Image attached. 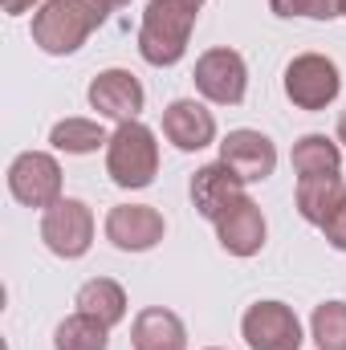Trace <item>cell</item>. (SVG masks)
Returning a JSON list of instances; mask_svg holds the SVG:
<instances>
[{
  "instance_id": "6da1fadb",
  "label": "cell",
  "mask_w": 346,
  "mask_h": 350,
  "mask_svg": "<svg viewBox=\"0 0 346 350\" xmlns=\"http://www.w3.org/2000/svg\"><path fill=\"white\" fill-rule=\"evenodd\" d=\"M204 4L208 0H147L143 25H139V53L147 66L172 70L183 62Z\"/></svg>"
},
{
  "instance_id": "7a4b0ae2",
  "label": "cell",
  "mask_w": 346,
  "mask_h": 350,
  "mask_svg": "<svg viewBox=\"0 0 346 350\" xmlns=\"http://www.w3.org/2000/svg\"><path fill=\"white\" fill-rule=\"evenodd\" d=\"M114 8L106 0H49L33 12V45L49 57H70L90 41L94 29L106 25Z\"/></svg>"
},
{
  "instance_id": "3957f363",
  "label": "cell",
  "mask_w": 346,
  "mask_h": 350,
  "mask_svg": "<svg viewBox=\"0 0 346 350\" xmlns=\"http://www.w3.org/2000/svg\"><path fill=\"white\" fill-rule=\"evenodd\" d=\"M106 175L122 191H143L159 175V143L155 131L135 122H118V131L106 143Z\"/></svg>"
},
{
  "instance_id": "277c9868",
  "label": "cell",
  "mask_w": 346,
  "mask_h": 350,
  "mask_svg": "<svg viewBox=\"0 0 346 350\" xmlns=\"http://www.w3.org/2000/svg\"><path fill=\"white\" fill-rule=\"evenodd\" d=\"M41 241L62 261L86 257L90 245H94V212H90V204L74 200V196H62L53 208H45L41 212Z\"/></svg>"
},
{
  "instance_id": "5b68a950",
  "label": "cell",
  "mask_w": 346,
  "mask_h": 350,
  "mask_svg": "<svg viewBox=\"0 0 346 350\" xmlns=\"http://www.w3.org/2000/svg\"><path fill=\"white\" fill-rule=\"evenodd\" d=\"M343 94V74L326 53H297L285 66V98L297 110H326Z\"/></svg>"
},
{
  "instance_id": "8992f818",
  "label": "cell",
  "mask_w": 346,
  "mask_h": 350,
  "mask_svg": "<svg viewBox=\"0 0 346 350\" xmlns=\"http://www.w3.org/2000/svg\"><path fill=\"white\" fill-rule=\"evenodd\" d=\"M196 90L216 102V106H241L245 94H249V66L237 49L228 45H216V49H204L196 57V74H191Z\"/></svg>"
},
{
  "instance_id": "52a82bcc",
  "label": "cell",
  "mask_w": 346,
  "mask_h": 350,
  "mask_svg": "<svg viewBox=\"0 0 346 350\" xmlns=\"http://www.w3.org/2000/svg\"><path fill=\"white\" fill-rule=\"evenodd\" d=\"M8 191L25 208H53L62 200V163L49 151H21L8 163Z\"/></svg>"
},
{
  "instance_id": "ba28073f",
  "label": "cell",
  "mask_w": 346,
  "mask_h": 350,
  "mask_svg": "<svg viewBox=\"0 0 346 350\" xmlns=\"http://www.w3.org/2000/svg\"><path fill=\"white\" fill-rule=\"evenodd\" d=\"M241 338L249 350H302V322L285 301H253L241 318Z\"/></svg>"
},
{
  "instance_id": "9c48e42d",
  "label": "cell",
  "mask_w": 346,
  "mask_h": 350,
  "mask_svg": "<svg viewBox=\"0 0 346 350\" xmlns=\"http://www.w3.org/2000/svg\"><path fill=\"white\" fill-rule=\"evenodd\" d=\"M106 241L118 249V253H151L163 232H168V220L159 208L151 204H114L106 212V224H102Z\"/></svg>"
},
{
  "instance_id": "30bf717a",
  "label": "cell",
  "mask_w": 346,
  "mask_h": 350,
  "mask_svg": "<svg viewBox=\"0 0 346 350\" xmlns=\"http://www.w3.org/2000/svg\"><path fill=\"white\" fill-rule=\"evenodd\" d=\"M220 163L232 175H241L245 183H265L277 172V147L269 135H261L253 126H237L220 139Z\"/></svg>"
},
{
  "instance_id": "8fae6325",
  "label": "cell",
  "mask_w": 346,
  "mask_h": 350,
  "mask_svg": "<svg viewBox=\"0 0 346 350\" xmlns=\"http://www.w3.org/2000/svg\"><path fill=\"white\" fill-rule=\"evenodd\" d=\"M86 98H90V110H98L102 118H110V122H135L143 114L147 90H143V82L131 70H102L90 82Z\"/></svg>"
},
{
  "instance_id": "7c38bea8",
  "label": "cell",
  "mask_w": 346,
  "mask_h": 350,
  "mask_svg": "<svg viewBox=\"0 0 346 350\" xmlns=\"http://www.w3.org/2000/svg\"><path fill=\"white\" fill-rule=\"evenodd\" d=\"M245 187H249V183H245L241 175H232L220 159H216V163H204L200 172L191 175V187H187V191H191V208H196L204 220L216 224L228 208H237V204L245 200Z\"/></svg>"
},
{
  "instance_id": "4fadbf2b",
  "label": "cell",
  "mask_w": 346,
  "mask_h": 350,
  "mask_svg": "<svg viewBox=\"0 0 346 350\" xmlns=\"http://www.w3.org/2000/svg\"><path fill=\"white\" fill-rule=\"evenodd\" d=\"M163 135H168V143H175L179 151L191 155V151H204V147L216 143V118H212V110L204 102L175 98L163 110Z\"/></svg>"
},
{
  "instance_id": "5bb4252c",
  "label": "cell",
  "mask_w": 346,
  "mask_h": 350,
  "mask_svg": "<svg viewBox=\"0 0 346 350\" xmlns=\"http://www.w3.org/2000/svg\"><path fill=\"white\" fill-rule=\"evenodd\" d=\"M265 237H269L265 212H261L257 200H249V196L216 220V241L232 257H257L261 249H265Z\"/></svg>"
},
{
  "instance_id": "9a60e30c",
  "label": "cell",
  "mask_w": 346,
  "mask_h": 350,
  "mask_svg": "<svg viewBox=\"0 0 346 350\" xmlns=\"http://www.w3.org/2000/svg\"><path fill=\"white\" fill-rule=\"evenodd\" d=\"M131 347L135 350H187L183 318L168 306H147L131 322Z\"/></svg>"
},
{
  "instance_id": "2e32d148",
  "label": "cell",
  "mask_w": 346,
  "mask_h": 350,
  "mask_svg": "<svg viewBox=\"0 0 346 350\" xmlns=\"http://www.w3.org/2000/svg\"><path fill=\"white\" fill-rule=\"evenodd\" d=\"M346 200V183L343 175H297V187H293V204H297V216L306 224H326L330 212Z\"/></svg>"
},
{
  "instance_id": "e0dca14e",
  "label": "cell",
  "mask_w": 346,
  "mask_h": 350,
  "mask_svg": "<svg viewBox=\"0 0 346 350\" xmlns=\"http://www.w3.org/2000/svg\"><path fill=\"white\" fill-rule=\"evenodd\" d=\"M74 306H78V314L98 318L102 326H110V330H114V326L127 318V289H122L114 277H90L86 285L78 289Z\"/></svg>"
},
{
  "instance_id": "ac0fdd59",
  "label": "cell",
  "mask_w": 346,
  "mask_h": 350,
  "mask_svg": "<svg viewBox=\"0 0 346 350\" xmlns=\"http://www.w3.org/2000/svg\"><path fill=\"white\" fill-rule=\"evenodd\" d=\"M293 172L297 175H338L343 172V147L326 135H302L293 143Z\"/></svg>"
},
{
  "instance_id": "d6986e66",
  "label": "cell",
  "mask_w": 346,
  "mask_h": 350,
  "mask_svg": "<svg viewBox=\"0 0 346 350\" xmlns=\"http://www.w3.org/2000/svg\"><path fill=\"white\" fill-rule=\"evenodd\" d=\"M49 143H53V151H66V155H94L98 147L110 143V135L94 118H62V122H53Z\"/></svg>"
},
{
  "instance_id": "ffe728a7",
  "label": "cell",
  "mask_w": 346,
  "mask_h": 350,
  "mask_svg": "<svg viewBox=\"0 0 346 350\" xmlns=\"http://www.w3.org/2000/svg\"><path fill=\"white\" fill-rule=\"evenodd\" d=\"M53 350H110V326L86 314H70L53 330Z\"/></svg>"
},
{
  "instance_id": "44dd1931",
  "label": "cell",
  "mask_w": 346,
  "mask_h": 350,
  "mask_svg": "<svg viewBox=\"0 0 346 350\" xmlns=\"http://www.w3.org/2000/svg\"><path fill=\"white\" fill-rule=\"evenodd\" d=\"M310 338L318 350H346V301H322L314 310Z\"/></svg>"
},
{
  "instance_id": "7402d4cb",
  "label": "cell",
  "mask_w": 346,
  "mask_h": 350,
  "mask_svg": "<svg viewBox=\"0 0 346 350\" xmlns=\"http://www.w3.org/2000/svg\"><path fill=\"white\" fill-rule=\"evenodd\" d=\"M269 8L277 16H310V21H334V16H343L338 0H269Z\"/></svg>"
},
{
  "instance_id": "603a6c76",
  "label": "cell",
  "mask_w": 346,
  "mask_h": 350,
  "mask_svg": "<svg viewBox=\"0 0 346 350\" xmlns=\"http://www.w3.org/2000/svg\"><path fill=\"white\" fill-rule=\"evenodd\" d=\"M322 232H326V245H330V249L346 253V200L330 212V220L322 224Z\"/></svg>"
},
{
  "instance_id": "cb8c5ba5",
  "label": "cell",
  "mask_w": 346,
  "mask_h": 350,
  "mask_svg": "<svg viewBox=\"0 0 346 350\" xmlns=\"http://www.w3.org/2000/svg\"><path fill=\"white\" fill-rule=\"evenodd\" d=\"M49 0H4V12L8 16H25V12H41Z\"/></svg>"
},
{
  "instance_id": "d4e9b609",
  "label": "cell",
  "mask_w": 346,
  "mask_h": 350,
  "mask_svg": "<svg viewBox=\"0 0 346 350\" xmlns=\"http://www.w3.org/2000/svg\"><path fill=\"white\" fill-rule=\"evenodd\" d=\"M334 135H338V143L346 147V110H343V118H338V131H334Z\"/></svg>"
},
{
  "instance_id": "484cf974",
  "label": "cell",
  "mask_w": 346,
  "mask_h": 350,
  "mask_svg": "<svg viewBox=\"0 0 346 350\" xmlns=\"http://www.w3.org/2000/svg\"><path fill=\"white\" fill-rule=\"evenodd\" d=\"M106 4H110V8H122V4H131V0H106Z\"/></svg>"
},
{
  "instance_id": "4316f807",
  "label": "cell",
  "mask_w": 346,
  "mask_h": 350,
  "mask_svg": "<svg viewBox=\"0 0 346 350\" xmlns=\"http://www.w3.org/2000/svg\"><path fill=\"white\" fill-rule=\"evenodd\" d=\"M338 12H343V16H346V0H338Z\"/></svg>"
},
{
  "instance_id": "83f0119b",
  "label": "cell",
  "mask_w": 346,
  "mask_h": 350,
  "mask_svg": "<svg viewBox=\"0 0 346 350\" xmlns=\"http://www.w3.org/2000/svg\"><path fill=\"white\" fill-rule=\"evenodd\" d=\"M208 350H220V347H208Z\"/></svg>"
}]
</instances>
